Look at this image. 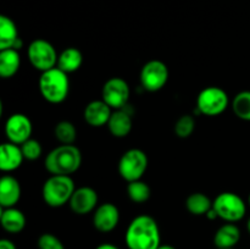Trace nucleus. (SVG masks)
<instances>
[{
  "mask_svg": "<svg viewBox=\"0 0 250 249\" xmlns=\"http://www.w3.org/2000/svg\"><path fill=\"white\" fill-rule=\"evenodd\" d=\"M125 242L128 249H158L161 233L156 220L149 215L134 217L127 227Z\"/></svg>",
  "mask_w": 250,
  "mask_h": 249,
  "instance_id": "obj_1",
  "label": "nucleus"
},
{
  "mask_svg": "<svg viewBox=\"0 0 250 249\" xmlns=\"http://www.w3.org/2000/svg\"><path fill=\"white\" fill-rule=\"evenodd\" d=\"M82 165V153L73 144H61L54 148L44 160L46 171L51 175L71 176Z\"/></svg>",
  "mask_w": 250,
  "mask_h": 249,
  "instance_id": "obj_2",
  "label": "nucleus"
},
{
  "mask_svg": "<svg viewBox=\"0 0 250 249\" xmlns=\"http://www.w3.org/2000/svg\"><path fill=\"white\" fill-rule=\"evenodd\" d=\"M39 92L42 97L51 104H60L67 98L70 92V80L67 73L59 67L42 72L38 81Z\"/></svg>",
  "mask_w": 250,
  "mask_h": 249,
  "instance_id": "obj_3",
  "label": "nucleus"
},
{
  "mask_svg": "<svg viewBox=\"0 0 250 249\" xmlns=\"http://www.w3.org/2000/svg\"><path fill=\"white\" fill-rule=\"evenodd\" d=\"M75 190V182L71 176L51 175L44 182L42 195L46 205L51 208H60L70 202Z\"/></svg>",
  "mask_w": 250,
  "mask_h": 249,
  "instance_id": "obj_4",
  "label": "nucleus"
},
{
  "mask_svg": "<svg viewBox=\"0 0 250 249\" xmlns=\"http://www.w3.org/2000/svg\"><path fill=\"white\" fill-rule=\"evenodd\" d=\"M217 217L226 222H238L246 216L247 204L233 192H222L212 202Z\"/></svg>",
  "mask_w": 250,
  "mask_h": 249,
  "instance_id": "obj_5",
  "label": "nucleus"
},
{
  "mask_svg": "<svg viewBox=\"0 0 250 249\" xmlns=\"http://www.w3.org/2000/svg\"><path fill=\"white\" fill-rule=\"evenodd\" d=\"M229 94L216 85L204 88L198 94L197 111L205 116H219L229 107Z\"/></svg>",
  "mask_w": 250,
  "mask_h": 249,
  "instance_id": "obj_6",
  "label": "nucleus"
},
{
  "mask_svg": "<svg viewBox=\"0 0 250 249\" xmlns=\"http://www.w3.org/2000/svg\"><path fill=\"white\" fill-rule=\"evenodd\" d=\"M148 164V156L142 149H128L120 158L119 173L126 182L138 181L146 173Z\"/></svg>",
  "mask_w": 250,
  "mask_h": 249,
  "instance_id": "obj_7",
  "label": "nucleus"
},
{
  "mask_svg": "<svg viewBox=\"0 0 250 249\" xmlns=\"http://www.w3.org/2000/svg\"><path fill=\"white\" fill-rule=\"evenodd\" d=\"M27 56L31 65L41 72L58 66V53L53 44L45 39H36L32 42L27 49Z\"/></svg>",
  "mask_w": 250,
  "mask_h": 249,
  "instance_id": "obj_8",
  "label": "nucleus"
},
{
  "mask_svg": "<svg viewBox=\"0 0 250 249\" xmlns=\"http://www.w3.org/2000/svg\"><path fill=\"white\" fill-rule=\"evenodd\" d=\"M168 67L160 60H150L143 65L139 75L141 85L148 92L163 89L168 81Z\"/></svg>",
  "mask_w": 250,
  "mask_h": 249,
  "instance_id": "obj_9",
  "label": "nucleus"
},
{
  "mask_svg": "<svg viewBox=\"0 0 250 249\" xmlns=\"http://www.w3.org/2000/svg\"><path fill=\"white\" fill-rule=\"evenodd\" d=\"M131 95L129 85L124 78L112 77L104 83L102 89V99L112 110L122 109L127 105Z\"/></svg>",
  "mask_w": 250,
  "mask_h": 249,
  "instance_id": "obj_10",
  "label": "nucleus"
},
{
  "mask_svg": "<svg viewBox=\"0 0 250 249\" xmlns=\"http://www.w3.org/2000/svg\"><path fill=\"white\" fill-rule=\"evenodd\" d=\"M33 124L24 114H12L5 122V136L9 142L21 145L32 136Z\"/></svg>",
  "mask_w": 250,
  "mask_h": 249,
  "instance_id": "obj_11",
  "label": "nucleus"
},
{
  "mask_svg": "<svg viewBox=\"0 0 250 249\" xmlns=\"http://www.w3.org/2000/svg\"><path fill=\"white\" fill-rule=\"evenodd\" d=\"M120 222V210L112 203H103L93 211V226L102 233L114 231Z\"/></svg>",
  "mask_w": 250,
  "mask_h": 249,
  "instance_id": "obj_12",
  "label": "nucleus"
},
{
  "mask_svg": "<svg viewBox=\"0 0 250 249\" xmlns=\"http://www.w3.org/2000/svg\"><path fill=\"white\" fill-rule=\"evenodd\" d=\"M68 204L75 214L87 215L97 209L98 193L92 187H87V186L76 188Z\"/></svg>",
  "mask_w": 250,
  "mask_h": 249,
  "instance_id": "obj_13",
  "label": "nucleus"
},
{
  "mask_svg": "<svg viewBox=\"0 0 250 249\" xmlns=\"http://www.w3.org/2000/svg\"><path fill=\"white\" fill-rule=\"evenodd\" d=\"M114 110L104 100H93L88 103L83 111L84 121L92 127H103L107 124Z\"/></svg>",
  "mask_w": 250,
  "mask_h": 249,
  "instance_id": "obj_14",
  "label": "nucleus"
},
{
  "mask_svg": "<svg viewBox=\"0 0 250 249\" xmlns=\"http://www.w3.org/2000/svg\"><path fill=\"white\" fill-rule=\"evenodd\" d=\"M24 160L23 153L19 144L6 142L0 146V170L11 172L17 170Z\"/></svg>",
  "mask_w": 250,
  "mask_h": 249,
  "instance_id": "obj_15",
  "label": "nucleus"
},
{
  "mask_svg": "<svg viewBox=\"0 0 250 249\" xmlns=\"http://www.w3.org/2000/svg\"><path fill=\"white\" fill-rule=\"evenodd\" d=\"M21 198V185L11 175L0 178V205L1 208H12Z\"/></svg>",
  "mask_w": 250,
  "mask_h": 249,
  "instance_id": "obj_16",
  "label": "nucleus"
},
{
  "mask_svg": "<svg viewBox=\"0 0 250 249\" xmlns=\"http://www.w3.org/2000/svg\"><path fill=\"white\" fill-rule=\"evenodd\" d=\"M22 41L19 37V31L10 17L0 16V50L5 49H21Z\"/></svg>",
  "mask_w": 250,
  "mask_h": 249,
  "instance_id": "obj_17",
  "label": "nucleus"
},
{
  "mask_svg": "<svg viewBox=\"0 0 250 249\" xmlns=\"http://www.w3.org/2000/svg\"><path fill=\"white\" fill-rule=\"evenodd\" d=\"M133 127L132 116L125 107L114 110L107 122V128L110 133L116 138H125L128 136Z\"/></svg>",
  "mask_w": 250,
  "mask_h": 249,
  "instance_id": "obj_18",
  "label": "nucleus"
},
{
  "mask_svg": "<svg viewBox=\"0 0 250 249\" xmlns=\"http://www.w3.org/2000/svg\"><path fill=\"white\" fill-rule=\"evenodd\" d=\"M239 241H241V229L233 222H226L215 232L214 244L217 249L234 248Z\"/></svg>",
  "mask_w": 250,
  "mask_h": 249,
  "instance_id": "obj_19",
  "label": "nucleus"
},
{
  "mask_svg": "<svg viewBox=\"0 0 250 249\" xmlns=\"http://www.w3.org/2000/svg\"><path fill=\"white\" fill-rule=\"evenodd\" d=\"M0 222L2 228L11 234L20 233L26 227V216L20 209L12 208H1Z\"/></svg>",
  "mask_w": 250,
  "mask_h": 249,
  "instance_id": "obj_20",
  "label": "nucleus"
},
{
  "mask_svg": "<svg viewBox=\"0 0 250 249\" xmlns=\"http://www.w3.org/2000/svg\"><path fill=\"white\" fill-rule=\"evenodd\" d=\"M21 58L16 49L0 50V76L5 80L14 77L20 70Z\"/></svg>",
  "mask_w": 250,
  "mask_h": 249,
  "instance_id": "obj_21",
  "label": "nucleus"
},
{
  "mask_svg": "<svg viewBox=\"0 0 250 249\" xmlns=\"http://www.w3.org/2000/svg\"><path fill=\"white\" fill-rule=\"evenodd\" d=\"M82 62L83 55L81 50H78L77 48H73V46H70V48L63 49L60 53L56 67H59L61 71L68 75V73L76 72L82 66Z\"/></svg>",
  "mask_w": 250,
  "mask_h": 249,
  "instance_id": "obj_22",
  "label": "nucleus"
},
{
  "mask_svg": "<svg viewBox=\"0 0 250 249\" xmlns=\"http://www.w3.org/2000/svg\"><path fill=\"white\" fill-rule=\"evenodd\" d=\"M186 208L192 215L203 216V215H207L212 209V202L204 193L195 192L187 197Z\"/></svg>",
  "mask_w": 250,
  "mask_h": 249,
  "instance_id": "obj_23",
  "label": "nucleus"
},
{
  "mask_svg": "<svg viewBox=\"0 0 250 249\" xmlns=\"http://www.w3.org/2000/svg\"><path fill=\"white\" fill-rule=\"evenodd\" d=\"M231 106L238 119L250 121V90L239 92L232 100Z\"/></svg>",
  "mask_w": 250,
  "mask_h": 249,
  "instance_id": "obj_24",
  "label": "nucleus"
},
{
  "mask_svg": "<svg viewBox=\"0 0 250 249\" xmlns=\"http://www.w3.org/2000/svg\"><path fill=\"white\" fill-rule=\"evenodd\" d=\"M150 187L142 180L128 182L127 185V195L132 202L137 203V204L146 203L150 198Z\"/></svg>",
  "mask_w": 250,
  "mask_h": 249,
  "instance_id": "obj_25",
  "label": "nucleus"
},
{
  "mask_svg": "<svg viewBox=\"0 0 250 249\" xmlns=\"http://www.w3.org/2000/svg\"><path fill=\"white\" fill-rule=\"evenodd\" d=\"M54 134L61 144H73L77 138V129L72 122L63 120L56 124Z\"/></svg>",
  "mask_w": 250,
  "mask_h": 249,
  "instance_id": "obj_26",
  "label": "nucleus"
},
{
  "mask_svg": "<svg viewBox=\"0 0 250 249\" xmlns=\"http://www.w3.org/2000/svg\"><path fill=\"white\" fill-rule=\"evenodd\" d=\"M195 128V120L192 115H182L175 124V134L178 138H188Z\"/></svg>",
  "mask_w": 250,
  "mask_h": 249,
  "instance_id": "obj_27",
  "label": "nucleus"
},
{
  "mask_svg": "<svg viewBox=\"0 0 250 249\" xmlns=\"http://www.w3.org/2000/svg\"><path fill=\"white\" fill-rule=\"evenodd\" d=\"M21 150L23 153L24 160H29V161H34L42 155V149L41 143H39L37 139L29 138L28 141H26L24 143H22L21 145Z\"/></svg>",
  "mask_w": 250,
  "mask_h": 249,
  "instance_id": "obj_28",
  "label": "nucleus"
},
{
  "mask_svg": "<svg viewBox=\"0 0 250 249\" xmlns=\"http://www.w3.org/2000/svg\"><path fill=\"white\" fill-rule=\"evenodd\" d=\"M38 249H65V246L59 237L53 233H43L37 241Z\"/></svg>",
  "mask_w": 250,
  "mask_h": 249,
  "instance_id": "obj_29",
  "label": "nucleus"
},
{
  "mask_svg": "<svg viewBox=\"0 0 250 249\" xmlns=\"http://www.w3.org/2000/svg\"><path fill=\"white\" fill-rule=\"evenodd\" d=\"M0 249H17V248L14 244V242H11L10 239L2 238L1 241H0Z\"/></svg>",
  "mask_w": 250,
  "mask_h": 249,
  "instance_id": "obj_30",
  "label": "nucleus"
},
{
  "mask_svg": "<svg viewBox=\"0 0 250 249\" xmlns=\"http://www.w3.org/2000/svg\"><path fill=\"white\" fill-rule=\"evenodd\" d=\"M95 249H120V248L117 246H115V244L103 243V244H99V246H98Z\"/></svg>",
  "mask_w": 250,
  "mask_h": 249,
  "instance_id": "obj_31",
  "label": "nucleus"
},
{
  "mask_svg": "<svg viewBox=\"0 0 250 249\" xmlns=\"http://www.w3.org/2000/svg\"><path fill=\"white\" fill-rule=\"evenodd\" d=\"M158 249H176L173 246H170V244H161Z\"/></svg>",
  "mask_w": 250,
  "mask_h": 249,
  "instance_id": "obj_32",
  "label": "nucleus"
},
{
  "mask_svg": "<svg viewBox=\"0 0 250 249\" xmlns=\"http://www.w3.org/2000/svg\"><path fill=\"white\" fill-rule=\"evenodd\" d=\"M247 229H248V232L250 234V217L248 219V221H247Z\"/></svg>",
  "mask_w": 250,
  "mask_h": 249,
  "instance_id": "obj_33",
  "label": "nucleus"
},
{
  "mask_svg": "<svg viewBox=\"0 0 250 249\" xmlns=\"http://www.w3.org/2000/svg\"><path fill=\"white\" fill-rule=\"evenodd\" d=\"M248 204H249V207H250V193H249V197H248Z\"/></svg>",
  "mask_w": 250,
  "mask_h": 249,
  "instance_id": "obj_34",
  "label": "nucleus"
},
{
  "mask_svg": "<svg viewBox=\"0 0 250 249\" xmlns=\"http://www.w3.org/2000/svg\"><path fill=\"white\" fill-rule=\"evenodd\" d=\"M229 249H236V248H229Z\"/></svg>",
  "mask_w": 250,
  "mask_h": 249,
  "instance_id": "obj_35",
  "label": "nucleus"
}]
</instances>
